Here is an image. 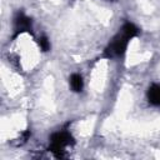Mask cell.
<instances>
[{"label": "cell", "mask_w": 160, "mask_h": 160, "mask_svg": "<svg viewBox=\"0 0 160 160\" xmlns=\"http://www.w3.org/2000/svg\"><path fill=\"white\" fill-rule=\"evenodd\" d=\"M148 100L155 106H160V84H152L148 89Z\"/></svg>", "instance_id": "277c9868"}, {"label": "cell", "mask_w": 160, "mask_h": 160, "mask_svg": "<svg viewBox=\"0 0 160 160\" xmlns=\"http://www.w3.org/2000/svg\"><path fill=\"white\" fill-rule=\"evenodd\" d=\"M74 138L68 130H59L54 132L50 138V146L49 150L56 156V158H62L65 149L68 146H71L74 144Z\"/></svg>", "instance_id": "7a4b0ae2"}, {"label": "cell", "mask_w": 160, "mask_h": 160, "mask_svg": "<svg viewBox=\"0 0 160 160\" xmlns=\"http://www.w3.org/2000/svg\"><path fill=\"white\" fill-rule=\"evenodd\" d=\"M139 34V29L135 24L128 21L121 26V31H119L108 44L104 50V56L108 59L119 58L125 54L129 41Z\"/></svg>", "instance_id": "6da1fadb"}, {"label": "cell", "mask_w": 160, "mask_h": 160, "mask_svg": "<svg viewBox=\"0 0 160 160\" xmlns=\"http://www.w3.org/2000/svg\"><path fill=\"white\" fill-rule=\"evenodd\" d=\"M31 30H32L31 19L22 11H19L14 19V38L19 36L22 32H31Z\"/></svg>", "instance_id": "3957f363"}, {"label": "cell", "mask_w": 160, "mask_h": 160, "mask_svg": "<svg viewBox=\"0 0 160 160\" xmlns=\"http://www.w3.org/2000/svg\"><path fill=\"white\" fill-rule=\"evenodd\" d=\"M38 44H39V46H40V49L42 51H49L50 50V41H49V39L46 36H41L38 40Z\"/></svg>", "instance_id": "8992f818"}, {"label": "cell", "mask_w": 160, "mask_h": 160, "mask_svg": "<svg viewBox=\"0 0 160 160\" xmlns=\"http://www.w3.org/2000/svg\"><path fill=\"white\" fill-rule=\"evenodd\" d=\"M70 88L72 91L75 92H80L84 88V81H82V78L80 74H72L70 76Z\"/></svg>", "instance_id": "5b68a950"}, {"label": "cell", "mask_w": 160, "mask_h": 160, "mask_svg": "<svg viewBox=\"0 0 160 160\" xmlns=\"http://www.w3.org/2000/svg\"><path fill=\"white\" fill-rule=\"evenodd\" d=\"M106 1H114V0H106Z\"/></svg>", "instance_id": "52a82bcc"}]
</instances>
